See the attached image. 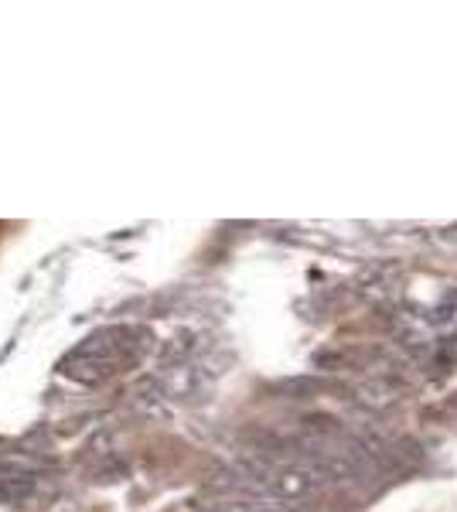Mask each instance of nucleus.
<instances>
[{"instance_id":"1","label":"nucleus","mask_w":457,"mask_h":512,"mask_svg":"<svg viewBox=\"0 0 457 512\" xmlns=\"http://www.w3.org/2000/svg\"><path fill=\"white\" fill-rule=\"evenodd\" d=\"M130 338H134L130 328H110V332L93 335L65 359V373L76 379H103L106 373H116V366H123L134 355Z\"/></svg>"}]
</instances>
